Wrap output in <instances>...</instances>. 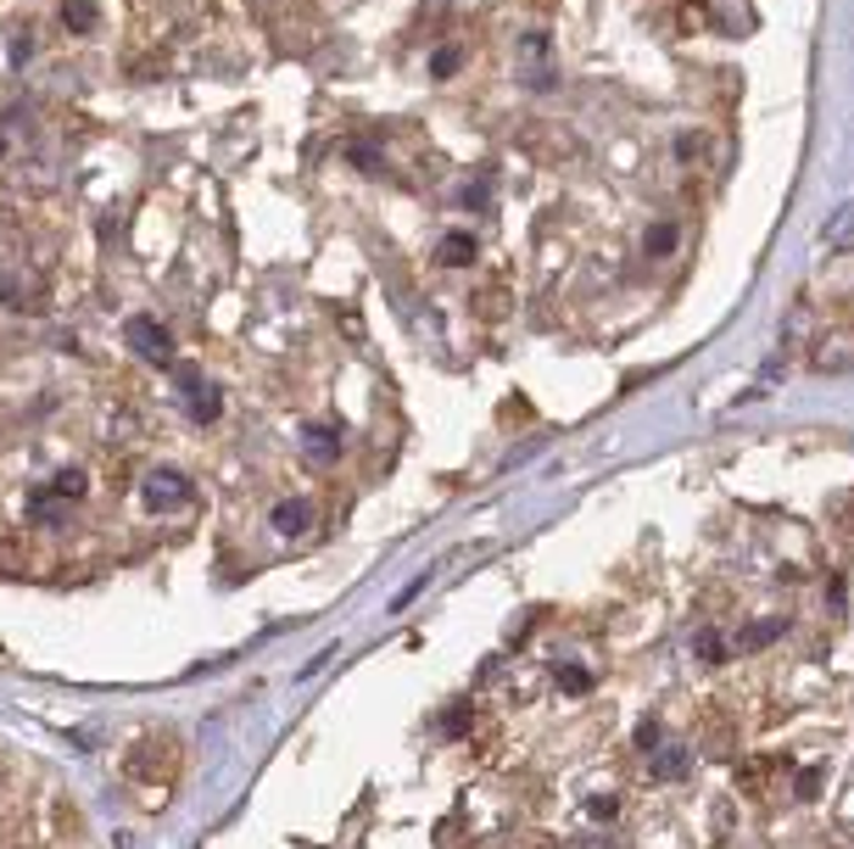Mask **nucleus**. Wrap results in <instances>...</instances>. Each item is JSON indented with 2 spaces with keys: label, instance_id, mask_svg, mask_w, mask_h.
Returning <instances> with one entry per match:
<instances>
[{
  "label": "nucleus",
  "instance_id": "31",
  "mask_svg": "<svg viewBox=\"0 0 854 849\" xmlns=\"http://www.w3.org/2000/svg\"><path fill=\"white\" fill-rule=\"evenodd\" d=\"M848 308H854V302H848Z\"/></svg>",
  "mask_w": 854,
  "mask_h": 849
},
{
  "label": "nucleus",
  "instance_id": "2",
  "mask_svg": "<svg viewBox=\"0 0 854 849\" xmlns=\"http://www.w3.org/2000/svg\"><path fill=\"white\" fill-rule=\"evenodd\" d=\"M514 140H520V146H526L537 163H570V157L581 152V146H576V135H570L565 124H526Z\"/></svg>",
  "mask_w": 854,
  "mask_h": 849
},
{
  "label": "nucleus",
  "instance_id": "14",
  "mask_svg": "<svg viewBox=\"0 0 854 849\" xmlns=\"http://www.w3.org/2000/svg\"><path fill=\"white\" fill-rule=\"evenodd\" d=\"M62 29L68 35H90L96 29V0H62Z\"/></svg>",
  "mask_w": 854,
  "mask_h": 849
},
{
  "label": "nucleus",
  "instance_id": "6",
  "mask_svg": "<svg viewBox=\"0 0 854 849\" xmlns=\"http://www.w3.org/2000/svg\"><path fill=\"white\" fill-rule=\"evenodd\" d=\"M146 504L151 509H185L190 504V481L179 470H151L146 476Z\"/></svg>",
  "mask_w": 854,
  "mask_h": 849
},
{
  "label": "nucleus",
  "instance_id": "13",
  "mask_svg": "<svg viewBox=\"0 0 854 849\" xmlns=\"http://www.w3.org/2000/svg\"><path fill=\"white\" fill-rule=\"evenodd\" d=\"M470 308H475L481 319H509V313H514V291H509V285H487Z\"/></svg>",
  "mask_w": 854,
  "mask_h": 849
},
{
  "label": "nucleus",
  "instance_id": "22",
  "mask_svg": "<svg viewBox=\"0 0 854 849\" xmlns=\"http://www.w3.org/2000/svg\"><path fill=\"white\" fill-rule=\"evenodd\" d=\"M436 849H475V843L464 838L459 821H436Z\"/></svg>",
  "mask_w": 854,
  "mask_h": 849
},
{
  "label": "nucleus",
  "instance_id": "23",
  "mask_svg": "<svg viewBox=\"0 0 854 849\" xmlns=\"http://www.w3.org/2000/svg\"><path fill=\"white\" fill-rule=\"evenodd\" d=\"M676 152H681V163H698V157H704V135H693V129L676 135Z\"/></svg>",
  "mask_w": 854,
  "mask_h": 849
},
{
  "label": "nucleus",
  "instance_id": "12",
  "mask_svg": "<svg viewBox=\"0 0 854 849\" xmlns=\"http://www.w3.org/2000/svg\"><path fill=\"white\" fill-rule=\"evenodd\" d=\"M676 246H681V224L659 218V224H648V230H642V252H648V257H670Z\"/></svg>",
  "mask_w": 854,
  "mask_h": 849
},
{
  "label": "nucleus",
  "instance_id": "17",
  "mask_svg": "<svg viewBox=\"0 0 854 849\" xmlns=\"http://www.w3.org/2000/svg\"><path fill=\"white\" fill-rule=\"evenodd\" d=\"M821 235H826V246H843V241L854 235V202H843V207H837V218H826V230H821Z\"/></svg>",
  "mask_w": 854,
  "mask_h": 849
},
{
  "label": "nucleus",
  "instance_id": "3",
  "mask_svg": "<svg viewBox=\"0 0 854 849\" xmlns=\"http://www.w3.org/2000/svg\"><path fill=\"white\" fill-rule=\"evenodd\" d=\"M809 369L815 374H848L854 369V330H821L809 341Z\"/></svg>",
  "mask_w": 854,
  "mask_h": 849
},
{
  "label": "nucleus",
  "instance_id": "16",
  "mask_svg": "<svg viewBox=\"0 0 854 849\" xmlns=\"http://www.w3.org/2000/svg\"><path fill=\"white\" fill-rule=\"evenodd\" d=\"M464 68V46H436L431 51V79H453Z\"/></svg>",
  "mask_w": 854,
  "mask_h": 849
},
{
  "label": "nucleus",
  "instance_id": "19",
  "mask_svg": "<svg viewBox=\"0 0 854 849\" xmlns=\"http://www.w3.org/2000/svg\"><path fill=\"white\" fill-rule=\"evenodd\" d=\"M85 487H90L85 470H62V476L51 481V498H85Z\"/></svg>",
  "mask_w": 854,
  "mask_h": 849
},
{
  "label": "nucleus",
  "instance_id": "11",
  "mask_svg": "<svg viewBox=\"0 0 854 849\" xmlns=\"http://www.w3.org/2000/svg\"><path fill=\"white\" fill-rule=\"evenodd\" d=\"M302 448H307L313 465H330V459L341 453V431H330V424H307V431H302Z\"/></svg>",
  "mask_w": 854,
  "mask_h": 849
},
{
  "label": "nucleus",
  "instance_id": "20",
  "mask_svg": "<svg viewBox=\"0 0 854 849\" xmlns=\"http://www.w3.org/2000/svg\"><path fill=\"white\" fill-rule=\"evenodd\" d=\"M470 721H475V704H453V710H442V732H448V738H464Z\"/></svg>",
  "mask_w": 854,
  "mask_h": 849
},
{
  "label": "nucleus",
  "instance_id": "8",
  "mask_svg": "<svg viewBox=\"0 0 854 849\" xmlns=\"http://www.w3.org/2000/svg\"><path fill=\"white\" fill-rule=\"evenodd\" d=\"M274 531H279V537H302V531H313V504H307V498H285V504H274Z\"/></svg>",
  "mask_w": 854,
  "mask_h": 849
},
{
  "label": "nucleus",
  "instance_id": "5",
  "mask_svg": "<svg viewBox=\"0 0 854 849\" xmlns=\"http://www.w3.org/2000/svg\"><path fill=\"white\" fill-rule=\"evenodd\" d=\"M129 347H135L140 358H151V363H174V335H168L151 313H135V319H129Z\"/></svg>",
  "mask_w": 854,
  "mask_h": 849
},
{
  "label": "nucleus",
  "instance_id": "15",
  "mask_svg": "<svg viewBox=\"0 0 854 849\" xmlns=\"http://www.w3.org/2000/svg\"><path fill=\"white\" fill-rule=\"evenodd\" d=\"M782 632H787V621H776V615H770V621H748L743 637H737V648H765V643H776Z\"/></svg>",
  "mask_w": 854,
  "mask_h": 849
},
{
  "label": "nucleus",
  "instance_id": "1",
  "mask_svg": "<svg viewBox=\"0 0 854 849\" xmlns=\"http://www.w3.org/2000/svg\"><path fill=\"white\" fill-rule=\"evenodd\" d=\"M179 765H185V749H179V738L168 726L163 732H140L124 749V777L135 788H168V782H179Z\"/></svg>",
  "mask_w": 854,
  "mask_h": 849
},
{
  "label": "nucleus",
  "instance_id": "30",
  "mask_svg": "<svg viewBox=\"0 0 854 849\" xmlns=\"http://www.w3.org/2000/svg\"><path fill=\"white\" fill-rule=\"evenodd\" d=\"M0 146H7V140H0Z\"/></svg>",
  "mask_w": 854,
  "mask_h": 849
},
{
  "label": "nucleus",
  "instance_id": "9",
  "mask_svg": "<svg viewBox=\"0 0 854 849\" xmlns=\"http://www.w3.org/2000/svg\"><path fill=\"white\" fill-rule=\"evenodd\" d=\"M475 235H464V230H453V235H442V246H436V263L442 269H470L475 263Z\"/></svg>",
  "mask_w": 854,
  "mask_h": 849
},
{
  "label": "nucleus",
  "instance_id": "24",
  "mask_svg": "<svg viewBox=\"0 0 854 849\" xmlns=\"http://www.w3.org/2000/svg\"><path fill=\"white\" fill-rule=\"evenodd\" d=\"M659 743H665V738H659V721H654V715H648V721H642V726H637V749H648V754H654V749H659Z\"/></svg>",
  "mask_w": 854,
  "mask_h": 849
},
{
  "label": "nucleus",
  "instance_id": "27",
  "mask_svg": "<svg viewBox=\"0 0 854 849\" xmlns=\"http://www.w3.org/2000/svg\"><path fill=\"white\" fill-rule=\"evenodd\" d=\"M459 207H487V185H464L459 191Z\"/></svg>",
  "mask_w": 854,
  "mask_h": 849
},
{
  "label": "nucleus",
  "instance_id": "25",
  "mask_svg": "<svg viewBox=\"0 0 854 849\" xmlns=\"http://www.w3.org/2000/svg\"><path fill=\"white\" fill-rule=\"evenodd\" d=\"M559 687H570V693H587V687H592V676L570 665V671H559Z\"/></svg>",
  "mask_w": 854,
  "mask_h": 849
},
{
  "label": "nucleus",
  "instance_id": "28",
  "mask_svg": "<svg viewBox=\"0 0 854 849\" xmlns=\"http://www.w3.org/2000/svg\"><path fill=\"white\" fill-rule=\"evenodd\" d=\"M587 816H598V821H609V816H615V799H603V793H592V799H587Z\"/></svg>",
  "mask_w": 854,
  "mask_h": 849
},
{
  "label": "nucleus",
  "instance_id": "4",
  "mask_svg": "<svg viewBox=\"0 0 854 849\" xmlns=\"http://www.w3.org/2000/svg\"><path fill=\"white\" fill-rule=\"evenodd\" d=\"M514 57H520V68H526V85H537V90H548L553 85V46H548V35L542 29H526L520 35V46H514Z\"/></svg>",
  "mask_w": 854,
  "mask_h": 849
},
{
  "label": "nucleus",
  "instance_id": "18",
  "mask_svg": "<svg viewBox=\"0 0 854 849\" xmlns=\"http://www.w3.org/2000/svg\"><path fill=\"white\" fill-rule=\"evenodd\" d=\"M676 23H681V35H698V29L709 23V7H704V0H681V7H676Z\"/></svg>",
  "mask_w": 854,
  "mask_h": 849
},
{
  "label": "nucleus",
  "instance_id": "26",
  "mask_svg": "<svg viewBox=\"0 0 854 849\" xmlns=\"http://www.w3.org/2000/svg\"><path fill=\"white\" fill-rule=\"evenodd\" d=\"M793 793H798V799H815V793H821V765H809V771L798 777V788H793Z\"/></svg>",
  "mask_w": 854,
  "mask_h": 849
},
{
  "label": "nucleus",
  "instance_id": "29",
  "mask_svg": "<svg viewBox=\"0 0 854 849\" xmlns=\"http://www.w3.org/2000/svg\"><path fill=\"white\" fill-rule=\"evenodd\" d=\"M843 509H848V515H843V531L854 537V498H843Z\"/></svg>",
  "mask_w": 854,
  "mask_h": 849
},
{
  "label": "nucleus",
  "instance_id": "7",
  "mask_svg": "<svg viewBox=\"0 0 854 849\" xmlns=\"http://www.w3.org/2000/svg\"><path fill=\"white\" fill-rule=\"evenodd\" d=\"M179 391H185V402H190V419H196V424L218 419L224 397H218V386H213V380H202V374H179Z\"/></svg>",
  "mask_w": 854,
  "mask_h": 849
},
{
  "label": "nucleus",
  "instance_id": "21",
  "mask_svg": "<svg viewBox=\"0 0 854 849\" xmlns=\"http://www.w3.org/2000/svg\"><path fill=\"white\" fill-rule=\"evenodd\" d=\"M693 654H698L704 665H720V660H726V648H720L715 632H698V637H693Z\"/></svg>",
  "mask_w": 854,
  "mask_h": 849
},
{
  "label": "nucleus",
  "instance_id": "10",
  "mask_svg": "<svg viewBox=\"0 0 854 849\" xmlns=\"http://www.w3.org/2000/svg\"><path fill=\"white\" fill-rule=\"evenodd\" d=\"M687 765H693V754H687L681 743H659V749H654V777H659V782H681Z\"/></svg>",
  "mask_w": 854,
  "mask_h": 849
}]
</instances>
